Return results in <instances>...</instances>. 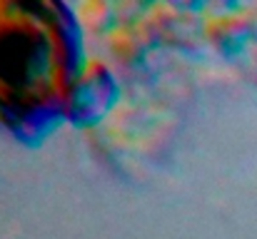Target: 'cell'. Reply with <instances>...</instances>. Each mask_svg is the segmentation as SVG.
Segmentation results:
<instances>
[{
  "label": "cell",
  "mask_w": 257,
  "mask_h": 239,
  "mask_svg": "<svg viewBox=\"0 0 257 239\" xmlns=\"http://www.w3.org/2000/svg\"><path fill=\"white\" fill-rule=\"evenodd\" d=\"M63 78L55 25L0 5V105L33 107L55 95Z\"/></svg>",
  "instance_id": "6da1fadb"
}]
</instances>
